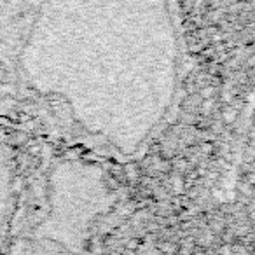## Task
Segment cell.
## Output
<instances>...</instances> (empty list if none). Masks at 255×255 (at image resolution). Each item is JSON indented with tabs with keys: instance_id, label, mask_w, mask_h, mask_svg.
Returning a JSON list of instances; mask_svg holds the SVG:
<instances>
[{
	"instance_id": "cell-1",
	"label": "cell",
	"mask_w": 255,
	"mask_h": 255,
	"mask_svg": "<svg viewBox=\"0 0 255 255\" xmlns=\"http://www.w3.org/2000/svg\"><path fill=\"white\" fill-rule=\"evenodd\" d=\"M189 70L182 0H0V119L67 152L138 163Z\"/></svg>"
},
{
	"instance_id": "cell-2",
	"label": "cell",
	"mask_w": 255,
	"mask_h": 255,
	"mask_svg": "<svg viewBox=\"0 0 255 255\" xmlns=\"http://www.w3.org/2000/svg\"><path fill=\"white\" fill-rule=\"evenodd\" d=\"M14 129L0 119V252H14L16 243H25L26 252L44 210L49 178H30V166L16 145Z\"/></svg>"
}]
</instances>
